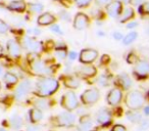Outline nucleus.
<instances>
[{"instance_id": "obj_1", "label": "nucleus", "mask_w": 149, "mask_h": 131, "mask_svg": "<svg viewBox=\"0 0 149 131\" xmlns=\"http://www.w3.org/2000/svg\"><path fill=\"white\" fill-rule=\"evenodd\" d=\"M28 60H29L30 68L32 72L35 75L41 76V77H52L53 74H55L58 70V64H49L46 60L40 58L38 53H32L28 55Z\"/></svg>"}, {"instance_id": "obj_2", "label": "nucleus", "mask_w": 149, "mask_h": 131, "mask_svg": "<svg viewBox=\"0 0 149 131\" xmlns=\"http://www.w3.org/2000/svg\"><path fill=\"white\" fill-rule=\"evenodd\" d=\"M59 89V81L54 77H41L36 83L34 93L39 97H51Z\"/></svg>"}, {"instance_id": "obj_3", "label": "nucleus", "mask_w": 149, "mask_h": 131, "mask_svg": "<svg viewBox=\"0 0 149 131\" xmlns=\"http://www.w3.org/2000/svg\"><path fill=\"white\" fill-rule=\"evenodd\" d=\"M123 102L128 110L141 111L146 104V96L140 90L130 89L124 95Z\"/></svg>"}, {"instance_id": "obj_4", "label": "nucleus", "mask_w": 149, "mask_h": 131, "mask_svg": "<svg viewBox=\"0 0 149 131\" xmlns=\"http://www.w3.org/2000/svg\"><path fill=\"white\" fill-rule=\"evenodd\" d=\"M51 126L56 128H72L76 126V116L72 112L64 111L49 119Z\"/></svg>"}, {"instance_id": "obj_5", "label": "nucleus", "mask_w": 149, "mask_h": 131, "mask_svg": "<svg viewBox=\"0 0 149 131\" xmlns=\"http://www.w3.org/2000/svg\"><path fill=\"white\" fill-rule=\"evenodd\" d=\"M59 104L62 109L68 111V112H74V111L78 110L80 102L77 93L74 90H68L60 97Z\"/></svg>"}, {"instance_id": "obj_6", "label": "nucleus", "mask_w": 149, "mask_h": 131, "mask_svg": "<svg viewBox=\"0 0 149 131\" xmlns=\"http://www.w3.org/2000/svg\"><path fill=\"white\" fill-rule=\"evenodd\" d=\"M74 74L80 79L90 80L97 76L98 70L92 64H81L80 66H77L74 68Z\"/></svg>"}, {"instance_id": "obj_7", "label": "nucleus", "mask_w": 149, "mask_h": 131, "mask_svg": "<svg viewBox=\"0 0 149 131\" xmlns=\"http://www.w3.org/2000/svg\"><path fill=\"white\" fill-rule=\"evenodd\" d=\"M133 76L136 80H146L149 78V60L140 58L133 64Z\"/></svg>"}, {"instance_id": "obj_8", "label": "nucleus", "mask_w": 149, "mask_h": 131, "mask_svg": "<svg viewBox=\"0 0 149 131\" xmlns=\"http://www.w3.org/2000/svg\"><path fill=\"white\" fill-rule=\"evenodd\" d=\"M100 99V90L96 87L86 89L80 96V102L83 106H91L96 104Z\"/></svg>"}, {"instance_id": "obj_9", "label": "nucleus", "mask_w": 149, "mask_h": 131, "mask_svg": "<svg viewBox=\"0 0 149 131\" xmlns=\"http://www.w3.org/2000/svg\"><path fill=\"white\" fill-rule=\"evenodd\" d=\"M96 123L99 125L100 128L105 129L108 128L113 123V114L112 111L108 108H102L98 110V112L95 115Z\"/></svg>"}, {"instance_id": "obj_10", "label": "nucleus", "mask_w": 149, "mask_h": 131, "mask_svg": "<svg viewBox=\"0 0 149 131\" xmlns=\"http://www.w3.org/2000/svg\"><path fill=\"white\" fill-rule=\"evenodd\" d=\"M112 85L114 87L120 88L123 92L129 91L133 86V80L130 77V75H128L127 73H120L113 77Z\"/></svg>"}, {"instance_id": "obj_11", "label": "nucleus", "mask_w": 149, "mask_h": 131, "mask_svg": "<svg viewBox=\"0 0 149 131\" xmlns=\"http://www.w3.org/2000/svg\"><path fill=\"white\" fill-rule=\"evenodd\" d=\"M22 45L25 49H27L29 52L32 53H38L39 54L41 51L44 50L43 43L38 40H36L34 37L31 36H24L23 39H22Z\"/></svg>"}, {"instance_id": "obj_12", "label": "nucleus", "mask_w": 149, "mask_h": 131, "mask_svg": "<svg viewBox=\"0 0 149 131\" xmlns=\"http://www.w3.org/2000/svg\"><path fill=\"white\" fill-rule=\"evenodd\" d=\"M124 99V92L118 87H112L106 94V102L111 108L120 106Z\"/></svg>"}, {"instance_id": "obj_13", "label": "nucleus", "mask_w": 149, "mask_h": 131, "mask_svg": "<svg viewBox=\"0 0 149 131\" xmlns=\"http://www.w3.org/2000/svg\"><path fill=\"white\" fill-rule=\"evenodd\" d=\"M63 86L65 88L70 90H74V89H78L81 85V79L79 77L74 75V74H70V73H65V74H62V75L59 76V80Z\"/></svg>"}, {"instance_id": "obj_14", "label": "nucleus", "mask_w": 149, "mask_h": 131, "mask_svg": "<svg viewBox=\"0 0 149 131\" xmlns=\"http://www.w3.org/2000/svg\"><path fill=\"white\" fill-rule=\"evenodd\" d=\"M90 24H91V19L89 18V15H86L83 11H79L76 13L74 20H72V26L78 31H83V30L89 28Z\"/></svg>"}, {"instance_id": "obj_15", "label": "nucleus", "mask_w": 149, "mask_h": 131, "mask_svg": "<svg viewBox=\"0 0 149 131\" xmlns=\"http://www.w3.org/2000/svg\"><path fill=\"white\" fill-rule=\"evenodd\" d=\"M32 89V82L29 79H25L17 85L15 91V98L17 102H22L24 100L27 95L30 93Z\"/></svg>"}, {"instance_id": "obj_16", "label": "nucleus", "mask_w": 149, "mask_h": 131, "mask_svg": "<svg viewBox=\"0 0 149 131\" xmlns=\"http://www.w3.org/2000/svg\"><path fill=\"white\" fill-rule=\"evenodd\" d=\"M99 56V52L94 48H84L79 53V62L81 64H93Z\"/></svg>"}, {"instance_id": "obj_17", "label": "nucleus", "mask_w": 149, "mask_h": 131, "mask_svg": "<svg viewBox=\"0 0 149 131\" xmlns=\"http://www.w3.org/2000/svg\"><path fill=\"white\" fill-rule=\"evenodd\" d=\"M123 8H124V5H123L120 1H118V0H112L107 6H105V11L108 17H110L111 19L118 20L120 13H122Z\"/></svg>"}, {"instance_id": "obj_18", "label": "nucleus", "mask_w": 149, "mask_h": 131, "mask_svg": "<svg viewBox=\"0 0 149 131\" xmlns=\"http://www.w3.org/2000/svg\"><path fill=\"white\" fill-rule=\"evenodd\" d=\"M77 129L79 131H92L94 130V124L92 117L88 114H84L80 116L79 123L77 125Z\"/></svg>"}, {"instance_id": "obj_19", "label": "nucleus", "mask_w": 149, "mask_h": 131, "mask_svg": "<svg viewBox=\"0 0 149 131\" xmlns=\"http://www.w3.org/2000/svg\"><path fill=\"white\" fill-rule=\"evenodd\" d=\"M57 18L51 13H42L37 19V25L39 27H47L56 23Z\"/></svg>"}, {"instance_id": "obj_20", "label": "nucleus", "mask_w": 149, "mask_h": 131, "mask_svg": "<svg viewBox=\"0 0 149 131\" xmlns=\"http://www.w3.org/2000/svg\"><path fill=\"white\" fill-rule=\"evenodd\" d=\"M6 49L8 54L13 58H19L22 55V46L15 39H9L6 43Z\"/></svg>"}, {"instance_id": "obj_21", "label": "nucleus", "mask_w": 149, "mask_h": 131, "mask_svg": "<svg viewBox=\"0 0 149 131\" xmlns=\"http://www.w3.org/2000/svg\"><path fill=\"white\" fill-rule=\"evenodd\" d=\"M54 100L50 97H39L37 96L35 100L33 102L34 108H37L41 111H47L49 110L51 106H53Z\"/></svg>"}, {"instance_id": "obj_22", "label": "nucleus", "mask_w": 149, "mask_h": 131, "mask_svg": "<svg viewBox=\"0 0 149 131\" xmlns=\"http://www.w3.org/2000/svg\"><path fill=\"white\" fill-rule=\"evenodd\" d=\"M135 15H136V13H135L134 8H133L132 6H128V5H126V6L123 8L122 13H120V17H118V20L120 24H127L128 22L134 20Z\"/></svg>"}, {"instance_id": "obj_23", "label": "nucleus", "mask_w": 149, "mask_h": 131, "mask_svg": "<svg viewBox=\"0 0 149 131\" xmlns=\"http://www.w3.org/2000/svg\"><path fill=\"white\" fill-rule=\"evenodd\" d=\"M113 77L114 76L111 73L105 72V73L101 74V75H99L96 78V83L99 86H101V87H108V86L112 84Z\"/></svg>"}, {"instance_id": "obj_24", "label": "nucleus", "mask_w": 149, "mask_h": 131, "mask_svg": "<svg viewBox=\"0 0 149 131\" xmlns=\"http://www.w3.org/2000/svg\"><path fill=\"white\" fill-rule=\"evenodd\" d=\"M7 8L15 13H24L27 9V3L24 0H13L8 3Z\"/></svg>"}, {"instance_id": "obj_25", "label": "nucleus", "mask_w": 149, "mask_h": 131, "mask_svg": "<svg viewBox=\"0 0 149 131\" xmlns=\"http://www.w3.org/2000/svg\"><path fill=\"white\" fill-rule=\"evenodd\" d=\"M68 46L64 43L60 42V43L55 44V47H54V55L60 60H63L68 57Z\"/></svg>"}, {"instance_id": "obj_26", "label": "nucleus", "mask_w": 149, "mask_h": 131, "mask_svg": "<svg viewBox=\"0 0 149 131\" xmlns=\"http://www.w3.org/2000/svg\"><path fill=\"white\" fill-rule=\"evenodd\" d=\"M127 119L130 121L133 124H139L141 121L143 120V114L141 111H132V110H128L126 113Z\"/></svg>"}, {"instance_id": "obj_27", "label": "nucleus", "mask_w": 149, "mask_h": 131, "mask_svg": "<svg viewBox=\"0 0 149 131\" xmlns=\"http://www.w3.org/2000/svg\"><path fill=\"white\" fill-rule=\"evenodd\" d=\"M43 119V111L37 108H32L29 111V120L31 124H38Z\"/></svg>"}, {"instance_id": "obj_28", "label": "nucleus", "mask_w": 149, "mask_h": 131, "mask_svg": "<svg viewBox=\"0 0 149 131\" xmlns=\"http://www.w3.org/2000/svg\"><path fill=\"white\" fill-rule=\"evenodd\" d=\"M137 38H138V32L135 31V30H132V31L129 32L128 34H126V35L124 36V38H123V40H122V43L124 44L125 46H129L132 43H134L137 40Z\"/></svg>"}, {"instance_id": "obj_29", "label": "nucleus", "mask_w": 149, "mask_h": 131, "mask_svg": "<svg viewBox=\"0 0 149 131\" xmlns=\"http://www.w3.org/2000/svg\"><path fill=\"white\" fill-rule=\"evenodd\" d=\"M9 123H10V127L13 129H15V130H19L23 127L24 125V121L23 118H22L19 115H13V116L10 117L9 119Z\"/></svg>"}, {"instance_id": "obj_30", "label": "nucleus", "mask_w": 149, "mask_h": 131, "mask_svg": "<svg viewBox=\"0 0 149 131\" xmlns=\"http://www.w3.org/2000/svg\"><path fill=\"white\" fill-rule=\"evenodd\" d=\"M3 80L6 83V85L8 86H13L17 85V82H19V77H17L15 74L11 73V72H6L3 75Z\"/></svg>"}, {"instance_id": "obj_31", "label": "nucleus", "mask_w": 149, "mask_h": 131, "mask_svg": "<svg viewBox=\"0 0 149 131\" xmlns=\"http://www.w3.org/2000/svg\"><path fill=\"white\" fill-rule=\"evenodd\" d=\"M27 8L30 13H37V15H41L44 11V5L40 2H33V3H28Z\"/></svg>"}, {"instance_id": "obj_32", "label": "nucleus", "mask_w": 149, "mask_h": 131, "mask_svg": "<svg viewBox=\"0 0 149 131\" xmlns=\"http://www.w3.org/2000/svg\"><path fill=\"white\" fill-rule=\"evenodd\" d=\"M138 13L142 18L149 17V1H146L138 7Z\"/></svg>"}, {"instance_id": "obj_33", "label": "nucleus", "mask_w": 149, "mask_h": 131, "mask_svg": "<svg viewBox=\"0 0 149 131\" xmlns=\"http://www.w3.org/2000/svg\"><path fill=\"white\" fill-rule=\"evenodd\" d=\"M139 60H140V57H139V55L134 51V50L128 52V54H127V56H126V60H127V62H128L129 64H136Z\"/></svg>"}, {"instance_id": "obj_34", "label": "nucleus", "mask_w": 149, "mask_h": 131, "mask_svg": "<svg viewBox=\"0 0 149 131\" xmlns=\"http://www.w3.org/2000/svg\"><path fill=\"white\" fill-rule=\"evenodd\" d=\"M58 17H59V19L61 20V21L66 22V23L72 22V20L70 13H68V11H65V9H61V11H58Z\"/></svg>"}, {"instance_id": "obj_35", "label": "nucleus", "mask_w": 149, "mask_h": 131, "mask_svg": "<svg viewBox=\"0 0 149 131\" xmlns=\"http://www.w3.org/2000/svg\"><path fill=\"white\" fill-rule=\"evenodd\" d=\"M74 2L79 8H87L91 5L93 0H74Z\"/></svg>"}, {"instance_id": "obj_36", "label": "nucleus", "mask_w": 149, "mask_h": 131, "mask_svg": "<svg viewBox=\"0 0 149 131\" xmlns=\"http://www.w3.org/2000/svg\"><path fill=\"white\" fill-rule=\"evenodd\" d=\"M138 130L139 131H146L149 129V119L148 118H143V120L139 123Z\"/></svg>"}, {"instance_id": "obj_37", "label": "nucleus", "mask_w": 149, "mask_h": 131, "mask_svg": "<svg viewBox=\"0 0 149 131\" xmlns=\"http://www.w3.org/2000/svg\"><path fill=\"white\" fill-rule=\"evenodd\" d=\"M50 31L52 32V33L56 34V35H63V31H62V29L60 28L59 25H56V24H53V25L50 26Z\"/></svg>"}, {"instance_id": "obj_38", "label": "nucleus", "mask_w": 149, "mask_h": 131, "mask_svg": "<svg viewBox=\"0 0 149 131\" xmlns=\"http://www.w3.org/2000/svg\"><path fill=\"white\" fill-rule=\"evenodd\" d=\"M28 36H31V37H35V36H39L41 35V30L39 28H32V29H29L27 31Z\"/></svg>"}, {"instance_id": "obj_39", "label": "nucleus", "mask_w": 149, "mask_h": 131, "mask_svg": "<svg viewBox=\"0 0 149 131\" xmlns=\"http://www.w3.org/2000/svg\"><path fill=\"white\" fill-rule=\"evenodd\" d=\"M111 1H112V0H94L95 4L97 5L98 7H100V8L107 6V5L109 4V3L111 2Z\"/></svg>"}, {"instance_id": "obj_40", "label": "nucleus", "mask_w": 149, "mask_h": 131, "mask_svg": "<svg viewBox=\"0 0 149 131\" xmlns=\"http://www.w3.org/2000/svg\"><path fill=\"white\" fill-rule=\"evenodd\" d=\"M78 57H79V53H78L77 51H74V50H68V57H66V58H68V60H70V62H74V60H76Z\"/></svg>"}, {"instance_id": "obj_41", "label": "nucleus", "mask_w": 149, "mask_h": 131, "mask_svg": "<svg viewBox=\"0 0 149 131\" xmlns=\"http://www.w3.org/2000/svg\"><path fill=\"white\" fill-rule=\"evenodd\" d=\"M110 131H128V129L123 124H114L110 128Z\"/></svg>"}, {"instance_id": "obj_42", "label": "nucleus", "mask_w": 149, "mask_h": 131, "mask_svg": "<svg viewBox=\"0 0 149 131\" xmlns=\"http://www.w3.org/2000/svg\"><path fill=\"white\" fill-rule=\"evenodd\" d=\"M110 64V56L107 54H103L101 56V60H100V64L101 66H107Z\"/></svg>"}, {"instance_id": "obj_43", "label": "nucleus", "mask_w": 149, "mask_h": 131, "mask_svg": "<svg viewBox=\"0 0 149 131\" xmlns=\"http://www.w3.org/2000/svg\"><path fill=\"white\" fill-rule=\"evenodd\" d=\"M146 1L147 0H130L129 4L132 7H139L141 4H143V3L146 2Z\"/></svg>"}, {"instance_id": "obj_44", "label": "nucleus", "mask_w": 149, "mask_h": 131, "mask_svg": "<svg viewBox=\"0 0 149 131\" xmlns=\"http://www.w3.org/2000/svg\"><path fill=\"white\" fill-rule=\"evenodd\" d=\"M139 26V23L137 21H130V22H128V23L126 24V28L127 29H129V30H134V29H136L137 27Z\"/></svg>"}, {"instance_id": "obj_45", "label": "nucleus", "mask_w": 149, "mask_h": 131, "mask_svg": "<svg viewBox=\"0 0 149 131\" xmlns=\"http://www.w3.org/2000/svg\"><path fill=\"white\" fill-rule=\"evenodd\" d=\"M8 31V25L2 20H0V34H5Z\"/></svg>"}, {"instance_id": "obj_46", "label": "nucleus", "mask_w": 149, "mask_h": 131, "mask_svg": "<svg viewBox=\"0 0 149 131\" xmlns=\"http://www.w3.org/2000/svg\"><path fill=\"white\" fill-rule=\"evenodd\" d=\"M112 37H113V39L116 40V41H122L123 38H124V35H123L122 32L114 31L113 33H112Z\"/></svg>"}, {"instance_id": "obj_47", "label": "nucleus", "mask_w": 149, "mask_h": 131, "mask_svg": "<svg viewBox=\"0 0 149 131\" xmlns=\"http://www.w3.org/2000/svg\"><path fill=\"white\" fill-rule=\"evenodd\" d=\"M26 131H41V127L38 124H31L27 127Z\"/></svg>"}, {"instance_id": "obj_48", "label": "nucleus", "mask_w": 149, "mask_h": 131, "mask_svg": "<svg viewBox=\"0 0 149 131\" xmlns=\"http://www.w3.org/2000/svg\"><path fill=\"white\" fill-rule=\"evenodd\" d=\"M141 111H142L143 116L149 117V104H147V106H143V109H142Z\"/></svg>"}, {"instance_id": "obj_49", "label": "nucleus", "mask_w": 149, "mask_h": 131, "mask_svg": "<svg viewBox=\"0 0 149 131\" xmlns=\"http://www.w3.org/2000/svg\"><path fill=\"white\" fill-rule=\"evenodd\" d=\"M118 1H120L123 5H128L129 2H130V0H118Z\"/></svg>"}, {"instance_id": "obj_50", "label": "nucleus", "mask_w": 149, "mask_h": 131, "mask_svg": "<svg viewBox=\"0 0 149 131\" xmlns=\"http://www.w3.org/2000/svg\"><path fill=\"white\" fill-rule=\"evenodd\" d=\"M97 36H99V37H104L105 34H104L103 31H97Z\"/></svg>"}, {"instance_id": "obj_51", "label": "nucleus", "mask_w": 149, "mask_h": 131, "mask_svg": "<svg viewBox=\"0 0 149 131\" xmlns=\"http://www.w3.org/2000/svg\"><path fill=\"white\" fill-rule=\"evenodd\" d=\"M3 53H4V48H3V46L0 44V56L3 55Z\"/></svg>"}, {"instance_id": "obj_52", "label": "nucleus", "mask_w": 149, "mask_h": 131, "mask_svg": "<svg viewBox=\"0 0 149 131\" xmlns=\"http://www.w3.org/2000/svg\"><path fill=\"white\" fill-rule=\"evenodd\" d=\"M3 74H4V70H3L2 66H0V77H2Z\"/></svg>"}, {"instance_id": "obj_53", "label": "nucleus", "mask_w": 149, "mask_h": 131, "mask_svg": "<svg viewBox=\"0 0 149 131\" xmlns=\"http://www.w3.org/2000/svg\"><path fill=\"white\" fill-rule=\"evenodd\" d=\"M145 33H146L147 36H149V26H147L146 29H145Z\"/></svg>"}, {"instance_id": "obj_54", "label": "nucleus", "mask_w": 149, "mask_h": 131, "mask_svg": "<svg viewBox=\"0 0 149 131\" xmlns=\"http://www.w3.org/2000/svg\"><path fill=\"white\" fill-rule=\"evenodd\" d=\"M145 96H146V95H145ZM147 98H148V99H149V92H148V93H147V96H146V99H147Z\"/></svg>"}, {"instance_id": "obj_55", "label": "nucleus", "mask_w": 149, "mask_h": 131, "mask_svg": "<svg viewBox=\"0 0 149 131\" xmlns=\"http://www.w3.org/2000/svg\"><path fill=\"white\" fill-rule=\"evenodd\" d=\"M0 131H7V130H5V129H2V128H0Z\"/></svg>"}, {"instance_id": "obj_56", "label": "nucleus", "mask_w": 149, "mask_h": 131, "mask_svg": "<svg viewBox=\"0 0 149 131\" xmlns=\"http://www.w3.org/2000/svg\"><path fill=\"white\" fill-rule=\"evenodd\" d=\"M0 89H1V83H0Z\"/></svg>"}, {"instance_id": "obj_57", "label": "nucleus", "mask_w": 149, "mask_h": 131, "mask_svg": "<svg viewBox=\"0 0 149 131\" xmlns=\"http://www.w3.org/2000/svg\"><path fill=\"white\" fill-rule=\"evenodd\" d=\"M92 131H97V130H92Z\"/></svg>"}]
</instances>
